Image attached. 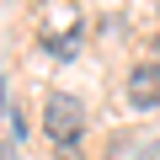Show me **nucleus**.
Listing matches in <instances>:
<instances>
[{
	"instance_id": "obj_3",
	"label": "nucleus",
	"mask_w": 160,
	"mask_h": 160,
	"mask_svg": "<svg viewBox=\"0 0 160 160\" xmlns=\"http://www.w3.org/2000/svg\"><path fill=\"white\" fill-rule=\"evenodd\" d=\"M59 160H86V155H80V144H64V149H53Z\"/></svg>"
},
{
	"instance_id": "obj_2",
	"label": "nucleus",
	"mask_w": 160,
	"mask_h": 160,
	"mask_svg": "<svg viewBox=\"0 0 160 160\" xmlns=\"http://www.w3.org/2000/svg\"><path fill=\"white\" fill-rule=\"evenodd\" d=\"M128 102L133 107H160V64H133L128 69Z\"/></svg>"
},
{
	"instance_id": "obj_1",
	"label": "nucleus",
	"mask_w": 160,
	"mask_h": 160,
	"mask_svg": "<svg viewBox=\"0 0 160 160\" xmlns=\"http://www.w3.org/2000/svg\"><path fill=\"white\" fill-rule=\"evenodd\" d=\"M43 133L53 139V149L80 144V133H86V107H80V96H69V91L48 96L43 102Z\"/></svg>"
}]
</instances>
